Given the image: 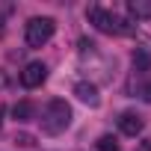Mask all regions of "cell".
I'll return each instance as SVG.
<instances>
[{
	"instance_id": "obj_1",
	"label": "cell",
	"mask_w": 151,
	"mask_h": 151,
	"mask_svg": "<svg viewBox=\"0 0 151 151\" xmlns=\"http://www.w3.org/2000/svg\"><path fill=\"white\" fill-rule=\"evenodd\" d=\"M71 116H74L71 107H68L62 98H53V101H47V107L42 110V130L50 133V136H59V133L68 130Z\"/></svg>"
},
{
	"instance_id": "obj_2",
	"label": "cell",
	"mask_w": 151,
	"mask_h": 151,
	"mask_svg": "<svg viewBox=\"0 0 151 151\" xmlns=\"http://www.w3.org/2000/svg\"><path fill=\"white\" fill-rule=\"evenodd\" d=\"M86 18H89V24H92L98 33H107V36H127V33L133 30L127 21H122L116 12H110V9H104V6H89Z\"/></svg>"
},
{
	"instance_id": "obj_3",
	"label": "cell",
	"mask_w": 151,
	"mask_h": 151,
	"mask_svg": "<svg viewBox=\"0 0 151 151\" xmlns=\"http://www.w3.org/2000/svg\"><path fill=\"white\" fill-rule=\"evenodd\" d=\"M53 33H56V21L47 18V15H42V18H30L27 27H24V39H27L30 47H42V45H47V42L53 39Z\"/></svg>"
},
{
	"instance_id": "obj_4",
	"label": "cell",
	"mask_w": 151,
	"mask_h": 151,
	"mask_svg": "<svg viewBox=\"0 0 151 151\" xmlns=\"http://www.w3.org/2000/svg\"><path fill=\"white\" fill-rule=\"evenodd\" d=\"M45 80H47V65H45V62H27V65H24L21 83H24L27 89H39Z\"/></svg>"
},
{
	"instance_id": "obj_5",
	"label": "cell",
	"mask_w": 151,
	"mask_h": 151,
	"mask_svg": "<svg viewBox=\"0 0 151 151\" xmlns=\"http://www.w3.org/2000/svg\"><path fill=\"white\" fill-rule=\"evenodd\" d=\"M74 95H77L86 107H101V95H98V86L89 83V80H80L74 83Z\"/></svg>"
},
{
	"instance_id": "obj_6",
	"label": "cell",
	"mask_w": 151,
	"mask_h": 151,
	"mask_svg": "<svg viewBox=\"0 0 151 151\" xmlns=\"http://www.w3.org/2000/svg\"><path fill=\"white\" fill-rule=\"evenodd\" d=\"M119 130L124 136H136V133H142V119L136 113H122L119 116Z\"/></svg>"
},
{
	"instance_id": "obj_7",
	"label": "cell",
	"mask_w": 151,
	"mask_h": 151,
	"mask_svg": "<svg viewBox=\"0 0 151 151\" xmlns=\"http://www.w3.org/2000/svg\"><path fill=\"white\" fill-rule=\"evenodd\" d=\"M127 12H130L136 21L151 18V0H130V3H127Z\"/></svg>"
},
{
	"instance_id": "obj_8",
	"label": "cell",
	"mask_w": 151,
	"mask_h": 151,
	"mask_svg": "<svg viewBox=\"0 0 151 151\" xmlns=\"http://www.w3.org/2000/svg\"><path fill=\"white\" fill-rule=\"evenodd\" d=\"M33 113H36V107H33L30 101H18V104L12 107V116H15L18 122H27V119H33Z\"/></svg>"
},
{
	"instance_id": "obj_9",
	"label": "cell",
	"mask_w": 151,
	"mask_h": 151,
	"mask_svg": "<svg viewBox=\"0 0 151 151\" xmlns=\"http://www.w3.org/2000/svg\"><path fill=\"white\" fill-rule=\"evenodd\" d=\"M95 148H98V151H119V142H116V136L107 133V136H101V139L95 142Z\"/></svg>"
},
{
	"instance_id": "obj_10",
	"label": "cell",
	"mask_w": 151,
	"mask_h": 151,
	"mask_svg": "<svg viewBox=\"0 0 151 151\" xmlns=\"http://www.w3.org/2000/svg\"><path fill=\"white\" fill-rule=\"evenodd\" d=\"M15 142H18L21 148H30V145H33V136H30V133H18V136H15Z\"/></svg>"
},
{
	"instance_id": "obj_11",
	"label": "cell",
	"mask_w": 151,
	"mask_h": 151,
	"mask_svg": "<svg viewBox=\"0 0 151 151\" xmlns=\"http://www.w3.org/2000/svg\"><path fill=\"white\" fill-rule=\"evenodd\" d=\"M6 83H9V77H6V71H0V89H6Z\"/></svg>"
},
{
	"instance_id": "obj_12",
	"label": "cell",
	"mask_w": 151,
	"mask_h": 151,
	"mask_svg": "<svg viewBox=\"0 0 151 151\" xmlns=\"http://www.w3.org/2000/svg\"><path fill=\"white\" fill-rule=\"evenodd\" d=\"M3 113H6V110H3V107H0V130H3Z\"/></svg>"
},
{
	"instance_id": "obj_13",
	"label": "cell",
	"mask_w": 151,
	"mask_h": 151,
	"mask_svg": "<svg viewBox=\"0 0 151 151\" xmlns=\"http://www.w3.org/2000/svg\"><path fill=\"white\" fill-rule=\"evenodd\" d=\"M0 36H3V21H0Z\"/></svg>"
}]
</instances>
